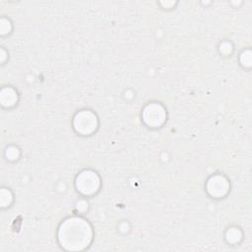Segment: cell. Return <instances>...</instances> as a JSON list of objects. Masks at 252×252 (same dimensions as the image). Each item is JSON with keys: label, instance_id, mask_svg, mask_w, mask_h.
<instances>
[{"label": "cell", "instance_id": "6da1fadb", "mask_svg": "<svg viewBox=\"0 0 252 252\" xmlns=\"http://www.w3.org/2000/svg\"><path fill=\"white\" fill-rule=\"evenodd\" d=\"M92 235L91 225L81 218H70L64 220L58 231V239L61 246L71 251L85 249L90 244Z\"/></svg>", "mask_w": 252, "mask_h": 252}, {"label": "cell", "instance_id": "7a4b0ae2", "mask_svg": "<svg viewBox=\"0 0 252 252\" xmlns=\"http://www.w3.org/2000/svg\"><path fill=\"white\" fill-rule=\"evenodd\" d=\"M76 186L81 193L91 195L97 191L99 187V178L95 172L92 170H85L78 175L76 179Z\"/></svg>", "mask_w": 252, "mask_h": 252}, {"label": "cell", "instance_id": "3957f363", "mask_svg": "<svg viewBox=\"0 0 252 252\" xmlns=\"http://www.w3.org/2000/svg\"><path fill=\"white\" fill-rule=\"evenodd\" d=\"M96 125L97 120L95 115L89 110H84L77 113L74 118L75 129L84 135H88L94 132L96 128Z\"/></svg>", "mask_w": 252, "mask_h": 252}, {"label": "cell", "instance_id": "277c9868", "mask_svg": "<svg viewBox=\"0 0 252 252\" xmlns=\"http://www.w3.org/2000/svg\"><path fill=\"white\" fill-rule=\"evenodd\" d=\"M166 117L163 107L158 103H151L147 105L143 111V120L151 127L161 125Z\"/></svg>", "mask_w": 252, "mask_h": 252}, {"label": "cell", "instance_id": "5b68a950", "mask_svg": "<svg viewBox=\"0 0 252 252\" xmlns=\"http://www.w3.org/2000/svg\"><path fill=\"white\" fill-rule=\"evenodd\" d=\"M229 184L223 176L216 175L212 177L207 183L208 192L215 197H221L227 193Z\"/></svg>", "mask_w": 252, "mask_h": 252}, {"label": "cell", "instance_id": "8992f818", "mask_svg": "<svg viewBox=\"0 0 252 252\" xmlns=\"http://www.w3.org/2000/svg\"><path fill=\"white\" fill-rule=\"evenodd\" d=\"M1 101L3 105H13L17 101V93L11 88L3 89L1 91Z\"/></svg>", "mask_w": 252, "mask_h": 252}, {"label": "cell", "instance_id": "52a82bcc", "mask_svg": "<svg viewBox=\"0 0 252 252\" xmlns=\"http://www.w3.org/2000/svg\"><path fill=\"white\" fill-rule=\"evenodd\" d=\"M241 237V233L236 228H231L226 233V238L230 242H237Z\"/></svg>", "mask_w": 252, "mask_h": 252}, {"label": "cell", "instance_id": "ba28073f", "mask_svg": "<svg viewBox=\"0 0 252 252\" xmlns=\"http://www.w3.org/2000/svg\"><path fill=\"white\" fill-rule=\"evenodd\" d=\"M246 57L245 58V61H243V63L242 64H244V65H246V66H250V62H251V60H250V52L249 51H246V52H244L243 54H242V57Z\"/></svg>", "mask_w": 252, "mask_h": 252}]
</instances>
